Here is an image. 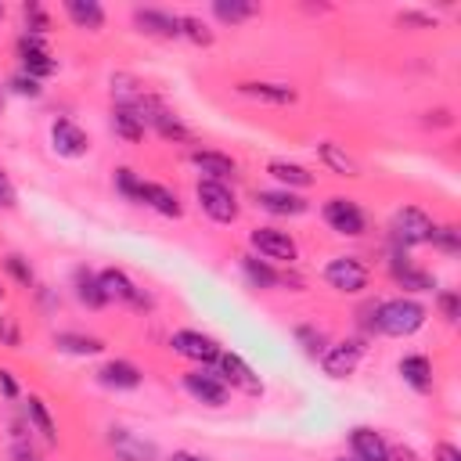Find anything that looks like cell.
Masks as SVG:
<instances>
[{
    "mask_svg": "<svg viewBox=\"0 0 461 461\" xmlns=\"http://www.w3.org/2000/svg\"><path fill=\"white\" fill-rule=\"evenodd\" d=\"M7 205H14V187H11L7 173L0 169V209H7Z\"/></svg>",
    "mask_w": 461,
    "mask_h": 461,
    "instance_id": "obj_42",
    "label": "cell"
},
{
    "mask_svg": "<svg viewBox=\"0 0 461 461\" xmlns=\"http://www.w3.org/2000/svg\"><path fill=\"white\" fill-rule=\"evenodd\" d=\"M212 14L223 25H238V22L256 18L259 14V4H252V0H212Z\"/></svg>",
    "mask_w": 461,
    "mask_h": 461,
    "instance_id": "obj_27",
    "label": "cell"
},
{
    "mask_svg": "<svg viewBox=\"0 0 461 461\" xmlns=\"http://www.w3.org/2000/svg\"><path fill=\"white\" fill-rule=\"evenodd\" d=\"M50 144H54V151L65 155V158H83V155L90 151L86 133H83L72 119H54V122H50Z\"/></svg>",
    "mask_w": 461,
    "mask_h": 461,
    "instance_id": "obj_12",
    "label": "cell"
},
{
    "mask_svg": "<svg viewBox=\"0 0 461 461\" xmlns=\"http://www.w3.org/2000/svg\"><path fill=\"white\" fill-rule=\"evenodd\" d=\"M364 357V339H342V342H331L324 353H321V367L328 378H346L357 371Z\"/></svg>",
    "mask_w": 461,
    "mask_h": 461,
    "instance_id": "obj_9",
    "label": "cell"
},
{
    "mask_svg": "<svg viewBox=\"0 0 461 461\" xmlns=\"http://www.w3.org/2000/svg\"><path fill=\"white\" fill-rule=\"evenodd\" d=\"M0 299H4V288H0Z\"/></svg>",
    "mask_w": 461,
    "mask_h": 461,
    "instance_id": "obj_49",
    "label": "cell"
},
{
    "mask_svg": "<svg viewBox=\"0 0 461 461\" xmlns=\"http://www.w3.org/2000/svg\"><path fill=\"white\" fill-rule=\"evenodd\" d=\"M256 205L274 212V216H299L306 212V202L292 191H256Z\"/></svg>",
    "mask_w": 461,
    "mask_h": 461,
    "instance_id": "obj_20",
    "label": "cell"
},
{
    "mask_svg": "<svg viewBox=\"0 0 461 461\" xmlns=\"http://www.w3.org/2000/svg\"><path fill=\"white\" fill-rule=\"evenodd\" d=\"M22 14H25V32H29V36H40V32L50 29V18H47V11H43L40 4H25Z\"/></svg>",
    "mask_w": 461,
    "mask_h": 461,
    "instance_id": "obj_35",
    "label": "cell"
},
{
    "mask_svg": "<svg viewBox=\"0 0 461 461\" xmlns=\"http://www.w3.org/2000/svg\"><path fill=\"white\" fill-rule=\"evenodd\" d=\"M169 346H173V353H180V357H187V360H194V364H216L220 360V346H216V339H209V335H202V331H194V328H180V331H173L169 335Z\"/></svg>",
    "mask_w": 461,
    "mask_h": 461,
    "instance_id": "obj_8",
    "label": "cell"
},
{
    "mask_svg": "<svg viewBox=\"0 0 461 461\" xmlns=\"http://www.w3.org/2000/svg\"><path fill=\"white\" fill-rule=\"evenodd\" d=\"M18 58H22V72L32 76V79H47L58 68V61L47 50V43L40 36H29V32L18 40Z\"/></svg>",
    "mask_w": 461,
    "mask_h": 461,
    "instance_id": "obj_10",
    "label": "cell"
},
{
    "mask_svg": "<svg viewBox=\"0 0 461 461\" xmlns=\"http://www.w3.org/2000/svg\"><path fill=\"white\" fill-rule=\"evenodd\" d=\"M173 461H205V457H202V454H187V450H176V454H173Z\"/></svg>",
    "mask_w": 461,
    "mask_h": 461,
    "instance_id": "obj_46",
    "label": "cell"
},
{
    "mask_svg": "<svg viewBox=\"0 0 461 461\" xmlns=\"http://www.w3.org/2000/svg\"><path fill=\"white\" fill-rule=\"evenodd\" d=\"M4 270H7V274H11L14 281H18V285H25V288L32 285V267H29V259H22L18 252L4 256Z\"/></svg>",
    "mask_w": 461,
    "mask_h": 461,
    "instance_id": "obj_36",
    "label": "cell"
},
{
    "mask_svg": "<svg viewBox=\"0 0 461 461\" xmlns=\"http://www.w3.org/2000/svg\"><path fill=\"white\" fill-rule=\"evenodd\" d=\"M101 277V288H104V299L112 303H130V306H144V295H140V288L122 274V270H115V267H108V270H101L97 274Z\"/></svg>",
    "mask_w": 461,
    "mask_h": 461,
    "instance_id": "obj_16",
    "label": "cell"
},
{
    "mask_svg": "<svg viewBox=\"0 0 461 461\" xmlns=\"http://www.w3.org/2000/svg\"><path fill=\"white\" fill-rule=\"evenodd\" d=\"M54 346H61V349H68V353H76V357H90V353H101V349H104L101 339H94V335H76V331L54 335Z\"/></svg>",
    "mask_w": 461,
    "mask_h": 461,
    "instance_id": "obj_31",
    "label": "cell"
},
{
    "mask_svg": "<svg viewBox=\"0 0 461 461\" xmlns=\"http://www.w3.org/2000/svg\"><path fill=\"white\" fill-rule=\"evenodd\" d=\"M112 130H115L122 140H140V137H144V119H140L133 108L115 104V108H112Z\"/></svg>",
    "mask_w": 461,
    "mask_h": 461,
    "instance_id": "obj_29",
    "label": "cell"
},
{
    "mask_svg": "<svg viewBox=\"0 0 461 461\" xmlns=\"http://www.w3.org/2000/svg\"><path fill=\"white\" fill-rule=\"evenodd\" d=\"M436 306H439V313H443L450 324H457V317H461V299H457V292H439V295H436Z\"/></svg>",
    "mask_w": 461,
    "mask_h": 461,
    "instance_id": "obj_38",
    "label": "cell"
},
{
    "mask_svg": "<svg viewBox=\"0 0 461 461\" xmlns=\"http://www.w3.org/2000/svg\"><path fill=\"white\" fill-rule=\"evenodd\" d=\"M267 173H270L277 184H285V191H288V187H310V184H313V173H310V169H303L299 162H285V158H270V162H267Z\"/></svg>",
    "mask_w": 461,
    "mask_h": 461,
    "instance_id": "obj_24",
    "label": "cell"
},
{
    "mask_svg": "<svg viewBox=\"0 0 461 461\" xmlns=\"http://www.w3.org/2000/svg\"><path fill=\"white\" fill-rule=\"evenodd\" d=\"M432 227H436V223H432L418 205H403V209H396V212H393V223H389L396 245H403V249H411V245H429Z\"/></svg>",
    "mask_w": 461,
    "mask_h": 461,
    "instance_id": "obj_4",
    "label": "cell"
},
{
    "mask_svg": "<svg viewBox=\"0 0 461 461\" xmlns=\"http://www.w3.org/2000/svg\"><path fill=\"white\" fill-rule=\"evenodd\" d=\"M220 378L230 385V389H245V393H259V378L252 375V367L238 357V353H220Z\"/></svg>",
    "mask_w": 461,
    "mask_h": 461,
    "instance_id": "obj_17",
    "label": "cell"
},
{
    "mask_svg": "<svg viewBox=\"0 0 461 461\" xmlns=\"http://www.w3.org/2000/svg\"><path fill=\"white\" fill-rule=\"evenodd\" d=\"M115 187H119V194L122 198H130V202H137V194H140V176L133 173V169H115Z\"/></svg>",
    "mask_w": 461,
    "mask_h": 461,
    "instance_id": "obj_37",
    "label": "cell"
},
{
    "mask_svg": "<svg viewBox=\"0 0 461 461\" xmlns=\"http://www.w3.org/2000/svg\"><path fill=\"white\" fill-rule=\"evenodd\" d=\"M324 281L335 288V292H346V295H357L367 288L371 281V270L367 263H360L357 256H335L324 263Z\"/></svg>",
    "mask_w": 461,
    "mask_h": 461,
    "instance_id": "obj_3",
    "label": "cell"
},
{
    "mask_svg": "<svg viewBox=\"0 0 461 461\" xmlns=\"http://www.w3.org/2000/svg\"><path fill=\"white\" fill-rule=\"evenodd\" d=\"M191 166L194 169H202L205 176L202 180H227V176H234L238 173V162L230 158V155H223V151H209V148H191Z\"/></svg>",
    "mask_w": 461,
    "mask_h": 461,
    "instance_id": "obj_13",
    "label": "cell"
},
{
    "mask_svg": "<svg viewBox=\"0 0 461 461\" xmlns=\"http://www.w3.org/2000/svg\"><path fill=\"white\" fill-rule=\"evenodd\" d=\"M295 339H299V346H303L310 357H317V353H324V349H328L324 331H321V328H313V324H299V328H295Z\"/></svg>",
    "mask_w": 461,
    "mask_h": 461,
    "instance_id": "obj_34",
    "label": "cell"
},
{
    "mask_svg": "<svg viewBox=\"0 0 461 461\" xmlns=\"http://www.w3.org/2000/svg\"><path fill=\"white\" fill-rule=\"evenodd\" d=\"M349 447H353V457H357V461H389V457H393V450H389V443L382 439V432H375V429H367V425H357V429L349 432Z\"/></svg>",
    "mask_w": 461,
    "mask_h": 461,
    "instance_id": "obj_14",
    "label": "cell"
},
{
    "mask_svg": "<svg viewBox=\"0 0 461 461\" xmlns=\"http://www.w3.org/2000/svg\"><path fill=\"white\" fill-rule=\"evenodd\" d=\"M180 36H187L191 43H202V47L212 43V32L198 14H180Z\"/></svg>",
    "mask_w": 461,
    "mask_h": 461,
    "instance_id": "obj_33",
    "label": "cell"
},
{
    "mask_svg": "<svg viewBox=\"0 0 461 461\" xmlns=\"http://www.w3.org/2000/svg\"><path fill=\"white\" fill-rule=\"evenodd\" d=\"M137 202H144L148 209H155L158 216H169V220H180V212H184L176 191H169L166 184H151V180H140V194H137Z\"/></svg>",
    "mask_w": 461,
    "mask_h": 461,
    "instance_id": "obj_15",
    "label": "cell"
},
{
    "mask_svg": "<svg viewBox=\"0 0 461 461\" xmlns=\"http://www.w3.org/2000/svg\"><path fill=\"white\" fill-rule=\"evenodd\" d=\"M425 317H429V310L418 303V299H385V303H378V331L382 335H393V339H407V335H414L421 324H425Z\"/></svg>",
    "mask_w": 461,
    "mask_h": 461,
    "instance_id": "obj_1",
    "label": "cell"
},
{
    "mask_svg": "<svg viewBox=\"0 0 461 461\" xmlns=\"http://www.w3.org/2000/svg\"><path fill=\"white\" fill-rule=\"evenodd\" d=\"M324 223L335 230V234H346V238H360L367 220H364V209L353 202V198H328L324 202Z\"/></svg>",
    "mask_w": 461,
    "mask_h": 461,
    "instance_id": "obj_7",
    "label": "cell"
},
{
    "mask_svg": "<svg viewBox=\"0 0 461 461\" xmlns=\"http://www.w3.org/2000/svg\"><path fill=\"white\" fill-rule=\"evenodd\" d=\"M432 249L447 252V256H457L461 252V230L454 223H443V227H432V238H429Z\"/></svg>",
    "mask_w": 461,
    "mask_h": 461,
    "instance_id": "obj_32",
    "label": "cell"
},
{
    "mask_svg": "<svg viewBox=\"0 0 461 461\" xmlns=\"http://www.w3.org/2000/svg\"><path fill=\"white\" fill-rule=\"evenodd\" d=\"M436 461H461V450L454 443H439L436 447Z\"/></svg>",
    "mask_w": 461,
    "mask_h": 461,
    "instance_id": "obj_43",
    "label": "cell"
},
{
    "mask_svg": "<svg viewBox=\"0 0 461 461\" xmlns=\"http://www.w3.org/2000/svg\"><path fill=\"white\" fill-rule=\"evenodd\" d=\"M0 339H4L7 346H18V324H14V317H11V313H4V317H0Z\"/></svg>",
    "mask_w": 461,
    "mask_h": 461,
    "instance_id": "obj_40",
    "label": "cell"
},
{
    "mask_svg": "<svg viewBox=\"0 0 461 461\" xmlns=\"http://www.w3.org/2000/svg\"><path fill=\"white\" fill-rule=\"evenodd\" d=\"M11 90H14V94H22V97H40V79H32V76L18 72V76L11 79Z\"/></svg>",
    "mask_w": 461,
    "mask_h": 461,
    "instance_id": "obj_39",
    "label": "cell"
},
{
    "mask_svg": "<svg viewBox=\"0 0 461 461\" xmlns=\"http://www.w3.org/2000/svg\"><path fill=\"white\" fill-rule=\"evenodd\" d=\"M0 385H4V393H7V396H14V393H18V385H14V378H11V371H0Z\"/></svg>",
    "mask_w": 461,
    "mask_h": 461,
    "instance_id": "obj_45",
    "label": "cell"
},
{
    "mask_svg": "<svg viewBox=\"0 0 461 461\" xmlns=\"http://www.w3.org/2000/svg\"><path fill=\"white\" fill-rule=\"evenodd\" d=\"M97 382L108 385V389H137L140 385V367L130 364V360H108L97 371Z\"/></svg>",
    "mask_w": 461,
    "mask_h": 461,
    "instance_id": "obj_19",
    "label": "cell"
},
{
    "mask_svg": "<svg viewBox=\"0 0 461 461\" xmlns=\"http://www.w3.org/2000/svg\"><path fill=\"white\" fill-rule=\"evenodd\" d=\"M25 418H29V425H32L47 443H58V425H54V418H50V411L43 407L40 396H29V400H25Z\"/></svg>",
    "mask_w": 461,
    "mask_h": 461,
    "instance_id": "obj_28",
    "label": "cell"
},
{
    "mask_svg": "<svg viewBox=\"0 0 461 461\" xmlns=\"http://www.w3.org/2000/svg\"><path fill=\"white\" fill-rule=\"evenodd\" d=\"M0 18H4V4H0Z\"/></svg>",
    "mask_w": 461,
    "mask_h": 461,
    "instance_id": "obj_48",
    "label": "cell"
},
{
    "mask_svg": "<svg viewBox=\"0 0 461 461\" xmlns=\"http://www.w3.org/2000/svg\"><path fill=\"white\" fill-rule=\"evenodd\" d=\"M241 274L252 288H277L281 285V274L259 256H241Z\"/></svg>",
    "mask_w": 461,
    "mask_h": 461,
    "instance_id": "obj_25",
    "label": "cell"
},
{
    "mask_svg": "<svg viewBox=\"0 0 461 461\" xmlns=\"http://www.w3.org/2000/svg\"><path fill=\"white\" fill-rule=\"evenodd\" d=\"M72 285H76V299H79L83 306L101 310V306L108 303V299H104V288H101V277H97L94 270L76 267V270H72Z\"/></svg>",
    "mask_w": 461,
    "mask_h": 461,
    "instance_id": "obj_21",
    "label": "cell"
},
{
    "mask_svg": "<svg viewBox=\"0 0 461 461\" xmlns=\"http://www.w3.org/2000/svg\"><path fill=\"white\" fill-rule=\"evenodd\" d=\"M400 25H421V29H429V25H432V18H429V14H421V11H403V14H400Z\"/></svg>",
    "mask_w": 461,
    "mask_h": 461,
    "instance_id": "obj_41",
    "label": "cell"
},
{
    "mask_svg": "<svg viewBox=\"0 0 461 461\" xmlns=\"http://www.w3.org/2000/svg\"><path fill=\"white\" fill-rule=\"evenodd\" d=\"M238 94L252 97V101H263V104H295V97H299L288 83H259V79L238 83Z\"/></svg>",
    "mask_w": 461,
    "mask_h": 461,
    "instance_id": "obj_18",
    "label": "cell"
},
{
    "mask_svg": "<svg viewBox=\"0 0 461 461\" xmlns=\"http://www.w3.org/2000/svg\"><path fill=\"white\" fill-rule=\"evenodd\" d=\"M65 14L79 29H101L104 25V7L97 0H65Z\"/></svg>",
    "mask_w": 461,
    "mask_h": 461,
    "instance_id": "obj_26",
    "label": "cell"
},
{
    "mask_svg": "<svg viewBox=\"0 0 461 461\" xmlns=\"http://www.w3.org/2000/svg\"><path fill=\"white\" fill-rule=\"evenodd\" d=\"M133 25L148 36H166V40H176L180 36V14L166 11V7H137L133 11Z\"/></svg>",
    "mask_w": 461,
    "mask_h": 461,
    "instance_id": "obj_11",
    "label": "cell"
},
{
    "mask_svg": "<svg viewBox=\"0 0 461 461\" xmlns=\"http://www.w3.org/2000/svg\"><path fill=\"white\" fill-rule=\"evenodd\" d=\"M194 198H198V205H202V212L209 220H216V223H234L238 220V198H234V191L227 184L198 180L194 184Z\"/></svg>",
    "mask_w": 461,
    "mask_h": 461,
    "instance_id": "obj_2",
    "label": "cell"
},
{
    "mask_svg": "<svg viewBox=\"0 0 461 461\" xmlns=\"http://www.w3.org/2000/svg\"><path fill=\"white\" fill-rule=\"evenodd\" d=\"M317 155H321V162H324L331 173H339V176H360L357 158H353V155H346L335 140H321V144H317Z\"/></svg>",
    "mask_w": 461,
    "mask_h": 461,
    "instance_id": "obj_23",
    "label": "cell"
},
{
    "mask_svg": "<svg viewBox=\"0 0 461 461\" xmlns=\"http://www.w3.org/2000/svg\"><path fill=\"white\" fill-rule=\"evenodd\" d=\"M249 245L267 263H295L299 259V245L292 241L288 230H277V227H256V230H249Z\"/></svg>",
    "mask_w": 461,
    "mask_h": 461,
    "instance_id": "obj_5",
    "label": "cell"
},
{
    "mask_svg": "<svg viewBox=\"0 0 461 461\" xmlns=\"http://www.w3.org/2000/svg\"><path fill=\"white\" fill-rule=\"evenodd\" d=\"M400 378H403L414 393H429V389H432V364H429V357H421V353L403 357V360H400Z\"/></svg>",
    "mask_w": 461,
    "mask_h": 461,
    "instance_id": "obj_22",
    "label": "cell"
},
{
    "mask_svg": "<svg viewBox=\"0 0 461 461\" xmlns=\"http://www.w3.org/2000/svg\"><path fill=\"white\" fill-rule=\"evenodd\" d=\"M335 461H357V457H335Z\"/></svg>",
    "mask_w": 461,
    "mask_h": 461,
    "instance_id": "obj_47",
    "label": "cell"
},
{
    "mask_svg": "<svg viewBox=\"0 0 461 461\" xmlns=\"http://www.w3.org/2000/svg\"><path fill=\"white\" fill-rule=\"evenodd\" d=\"M393 277L403 285V288H411V292H429L436 281H432V274H425V270H418V267H411L407 259H393Z\"/></svg>",
    "mask_w": 461,
    "mask_h": 461,
    "instance_id": "obj_30",
    "label": "cell"
},
{
    "mask_svg": "<svg viewBox=\"0 0 461 461\" xmlns=\"http://www.w3.org/2000/svg\"><path fill=\"white\" fill-rule=\"evenodd\" d=\"M184 393L198 403H209V407H223L230 400V385L220 378V371L212 367H194L184 375Z\"/></svg>",
    "mask_w": 461,
    "mask_h": 461,
    "instance_id": "obj_6",
    "label": "cell"
},
{
    "mask_svg": "<svg viewBox=\"0 0 461 461\" xmlns=\"http://www.w3.org/2000/svg\"><path fill=\"white\" fill-rule=\"evenodd\" d=\"M11 457H14V461H40V457H36V450H32V447H25V443H14V447H11Z\"/></svg>",
    "mask_w": 461,
    "mask_h": 461,
    "instance_id": "obj_44",
    "label": "cell"
}]
</instances>
